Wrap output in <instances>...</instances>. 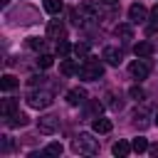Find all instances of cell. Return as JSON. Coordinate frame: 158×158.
I'll list each match as a JSON object with an SVG mask.
<instances>
[{
    "label": "cell",
    "mask_w": 158,
    "mask_h": 158,
    "mask_svg": "<svg viewBox=\"0 0 158 158\" xmlns=\"http://www.w3.org/2000/svg\"><path fill=\"white\" fill-rule=\"evenodd\" d=\"M44 10L49 15H59L62 12V0H44Z\"/></svg>",
    "instance_id": "16"
},
{
    "label": "cell",
    "mask_w": 158,
    "mask_h": 158,
    "mask_svg": "<svg viewBox=\"0 0 158 158\" xmlns=\"http://www.w3.org/2000/svg\"><path fill=\"white\" fill-rule=\"evenodd\" d=\"M146 17H148V10H146L143 5H138V2H136V5H131V7H128V20H131V22H143Z\"/></svg>",
    "instance_id": "8"
},
{
    "label": "cell",
    "mask_w": 158,
    "mask_h": 158,
    "mask_svg": "<svg viewBox=\"0 0 158 158\" xmlns=\"http://www.w3.org/2000/svg\"><path fill=\"white\" fill-rule=\"evenodd\" d=\"M17 84H20V81H17V79H15L12 74H5V77L0 79V89H2V91H12V89H15Z\"/></svg>",
    "instance_id": "15"
},
{
    "label": "cell",
    "mask_w": 158,
    "mask_h": 158,
    "mask_svg": "<svg viewBox=\"0 0 158 158\" xmlns=\"http://www.w3.org/2000/svg\"><path fill=\"white\" fill-rule=\"evenodd\" d=\"M131 148H133L136 153H143V151H148V141L138 136V138H133V141H131Z\"/></svg>",
    "instance_id": "18"
},
{
    "label": "cell",
    "mask_w": 158,
    "mask_h": 158,
    "mask_svg": "<svg viewBox=\"0 0 158 158\" xmlns=\"http://www.w3.org/2000/svg\"><path fill=\"white\" fill-rule=\"evenodd\" d=\"M104 2H106V5H116L118 0H104Z\"/></svg>",
    "instance_id": "30"
},
{
    "label": "cell",
    "mask_w": 158,
    "mask_h": 158,
    "mask_svg": "<svg viewBox=\"0 0 158 158\" xmlns=\"http://www.w3.org/2000/svg\"><path fill=\"white\" fill-rule=\"evenodd\" d=\"M37 128H40V133H57L59 131V116H54V114H47V116H40L37 118Z\"/></svg>",
    "instance_id": "4"
},
{
    "label": "cell",
    "mask_w": 158,
    "mask_h": 158,
    "mask_svg": "<svg viewBox=\"0 0 158 158\" xmlns=\"http://www.w3.org/2000/svg\"><path fill=\"white\" fill-rule=\"evenodd\" d=\"M156 126H158V114H156Z\"/></svg>",
    "instance_id": "32"
},
{
    "label": "cell",
    "mask_w": 158,
    "mask_h": 158,
    "mask_svg": "<svg viewBox=\"0 0 158 158\" xmlns=\"http://www.w3.org/2000/svg\"><path fill=\"white\" fill-rule=\"evenodd\" d=\"M151 22H153V25H158V5L151 10Z\"/></svg>",
    "instance_id": "28"
},
{
    "label": "cell",
    "mask_w": 158,
    "mask_h": 158,
    "mask_svg": "<svg viewBox=\"0 0 158 158\" xmlns=\"http://www.w3.org/2000/svg\"><path fill=\"white\" fill-rule=\"evenodd\" d=\"M0 5H7V0H0Z\"/></svg>",
    "instance_id": "31"
},
{
    "label": "cell",
    "mask_w": 158,
    "mask_h": 158,
    "mask_svg": "<svg viewBox=\"0 0 158 158\" xmlns=\"http://www.w3.org/2000/svg\"><path fill=\"white\" fill-rule=\"evenodd\" d=\"M47 37L49 40H62L64 37V22L62 20H52L47 25Z\"/></svg>",
    "instance_id": "7"
},
{
    "label": "cell",
    "mask_w": 158,
    "mask_h": 158,
    "mask_svg": "<svg viewBox=\"0 0 158 158\" xmlns=\"http://www.w3.org/2000/svg\"><path fill=\"white\" fill-rule=\"evenodd\" d=\"M62 151H64L62 143H49V146L42 151V156H62Z\"/></svg>",
    "instance_id": "19"
},
{
    "label": "cell",
    "mask_w": 158,
    "mask_h": 158,
    "mask_svg": "<svg viewBox=\"0 0 158 158\" xmlns=\"http://www.w3.org/2000/svg\"><path fill=\"white\" fill-rule=\"evenodd\" d=\"M69 49H72V44L67 40H57V54H67Z\"/></svg>",
    "instance_id": "25"
},
{
    "label": "cell",
    "mask_w": 158,
    "mask_h": 158,
    "mask_svg": "<svg viewBox=\"0 0 158 158\" xmlns=\"http://www.w3.org/2000/svg\"><path fill=\"white\" fill-rule=\"evenodd\" d=\"M59 69H62V74H64V77H69V74H77V69H79V67H77L72 59H64V62L59 64Z\"/></svg>",
    "instance_id": "17"
},
{
    "label": "cell",
    "mask_w": 158,
    "mask_h": 158,
    "mask_svg": "<svg viewBox=\"0 0 158 158\" xmlns=\"http://www.w3.org/2000/svg\"><path fill=\"white\" fill-rule=\"evenodd\" d=\"M128 72H131V77H133V79H146V77H148V72H151V64H148V59H146V57H141V59L131 62Z\"/></svg>",
    "instance_id": "5"
},
{
    "label": "cell",
    "mask_w": 158,
    "mask_h": 158,
    "mask_svg": "<svg viewBox=\"0 0 158 158\" xmlns=\"http://www.w3.org/2000/svg\"><path fill=\"white\" fill-rule=\"evenodd\" d=\"M116 35L123 37V40H131L133 37V30H131V25H116Z\"/></svg>",
    "instance_id": "20"
},
{
    "label": "cell",
    "mask_w": 158,
    "mask_h": 158,
    "mask_svg": "<svg viewBox=\"0 0 158 158\" xmlns=\"http://www.w3.org/2000/svg\"><path fill=\"white\" fill-rule=\"evenodd\" d=\"M133 148H131V143H126V141H116L114 146H111V153L114 156H118V158H123V156H128Z\"/></svg>",
    "instance_id": "11"
},
{
    "label": "cell",
    "mask_w": 158,
    "mask_h": 158,
    "mask_svg": "<svg viewBox=\"0 0 158 158\" xmlns=\"http://www.w3.org/2000/svg\"><path fill=\"white\" fill-rule=\"evenodd\" d=\"M72 148L77 151V153H89V156H94V153H99V141L91 136V133H79L74 141H72Z\"/></svg>",
    "instance_id": "2"
},
{
    "label": "cell",
    "mask_w": 158,
    "mask_h": 158,
    "mask_svg": "<svg viewBox=\"0 0 158 158\" xmlns=\"http://www.w3.org/2000/svg\"><path fill=\"white\" fill-rule=\"evenodd\" d=\"M67 101H69L72 106H79V104L86 101V91L79 89V86H77V89H69V91H67Z\"/></svg>",
    "instance_id": "9"
},
{
    "label": "cell",
    "mask_w": 158,
    "mask_h": 158,
    "mask_svg": "<svg viewBox=\"0 0 158 158\" xmlns=\"http://www.w3.org/2000/svg\"><path fill=\"white\" fill-rule=\"evenodd\" d=\"M17 111V101L15 99H2V106H0V114L7 118V116H12Z\"/></svg>",
    "instance_id": "13"
},
{
    "label": "cell",
    "mask_w": 158,
    "mask_h": 158,
    "mask_svg": "<svg viewBox=\"0 0 158 158\" xmlns=\"http://www.w3.org/2000/svg\"><path fill=\"white\" fill-rule=\"evenodd\" d=\"M72 52H74L77 57H89V44H84V42H81V44H74Z\"/></svg>",
    "instance_id": "22"
},
{
    "label": "cell",
    "mask_w": 158,
    "mask_h": 158,
    "mask_svg": "<svg viewBox=\"0 0 158 158\" xmlns=\"http://www.w3.org/2000/svg\"><path fill=\"white\" fill-rule=\"evenodd\" d=\"M148 153H151V156H158V143H153V146H148Z\"/></svg>",
    "instance_id": "29"
},
{
    "label": "cell",
    "mask_w": 158,
    "mask_h": 158,
    "mask_svg": "<svg viewBox=\"0 0 158 158\" xmlns=\"http://www.w3.org/2000/svg\"><path fill=\"white\" fill-rule=\"evenodd\" d=\"M79 79H86V81H94L104 74V64L96 59V57H84V64L77 69Z\"/></svg>",
    "instance_id": "1"
},
{
    "label": "cell",
    "mask_w": 158,
    "mask_h": 158,
    "mask_svg": "<svg viewBox=\"0 0 158 158\" xmlns=\"http://www.w3.org/2000/svg\"><path fill=\"white\" fill-rule=\"evenodd\" d=\"M111 121L109 118H104V116H94V121H91V128L96 131V133H109L111 131Z\"/></svg>",
    "instance_id": "10"
},
{
    "label": "cell",
    "mask_w": 158,
    "mask_h": 158,
    "mask_svg": "<svg viewBox=\"0 0 158 158\" xmlns=\"http://www.w3.org/2000/svg\"><path fill=\"white\" fill-rule=\"evenodd\" d=\"M52 101H54V99H52L49 91H30V94H27V104H30L32 109H47Z\"/></svg>",
    "instance_id": "3"
},
{
    "label": "cell",
    "mask_w": 158,
    "mask_h": 158,
    "mask_svg": "<svg viewBox=\"0 0 158 158\" xmlns=\"http://www.w3.org/2000/svg\"><path fill=\"white\" fill-rule=\"evenodd\" d=\"M101 59H106V64H111V67H118L121 59H123V54H121V49H116V47H104Z\"/></svg>",
    "instance_id": "6"
},
{
    "label": "cell",
    "mask_w": 158,
    "mask_h": 158,
    "mask_svg": "<svg viewBox=\"0 0 158 158\" xmlns=\"http://www.w3.org/2000/svg\"><path fill=\"white\" fill-rule=\"evenodd\" d=\"M133 52H136V57H151L153 54V44L151 42H138L133 47Z\"/></svg>",
    "instance_id": "14"
},
{
    "label": "cell",
    "mask_w": 158,
    "mask_h": 158,
    "mask_svg": "<svg viewBox=\"0 0 158 158\" xmlns=\"http://www.w3.org/2000/svg\"><path fill=\"white\" fill-rule=\"evenodd\" d=\"M12 151V141L10 136H2V146H0V153H10Z\"/></svg>",
    "instance_id": "26"
},
{
    "label": "cell",
    "mask_w": 158,
    "mask_h": 158,
    "mask_svg": "<svg viewBox=\"0 0 158 158\" xmlns=\"http://www.w3.org/2000/svg\"><path fill=\"white\" fill-rule=\"evenodd\" d=\"M52 64H54V57H52V54H40V57H37V67L49 69Z\"/></svg>",
    "instance_id": "21"
},
{
    "label": "cell",
    "mask_w": 158,
    "mask_h": 158,
    "mask_svg": "<svg viewBox=\"0 0 158 158\" xmlns=\"http://www.w3.org/2000/svg\"><path fill=\"white\" fill-rule=\"evenodd\" d=\"M44 79H47V77H42V74H32V77H30V86H37V84H42Z\"/></svg>",
    "instance_id": "27"
},
{
    "label": "cell",
    "mask_w": 158,
    "mask_h": 158,
    "mask_svg": "<svg viewBox=\"0 0 158 158\" xmlns=\"http://www.w3.org/2000/svg\"><path fill=\"white\" fill-rule=\"evenodd\" d=\"M27 47H30V49H42V47H44V40H40V37H27Z\"/></svg>",
    "instance_id": "24"
},
{
    "label": "cell",
    "mask_w": 158,
    "mask_h": 158,
    "mask_svg": "<svg viewBox=\"0 0 158 158\" xmlns=\"http://www.w3.org/2000/svg\"><path fill=\"white\" fill-rule=\"evenodd\" d=\"M27 123H30V118L22 111H15L12 116H7V126H27Z\"/></svg>",
    "instance_id": "12"
},
{
    "label": "cell",
    "mask_w": 158,
    "mask_h": 158,
    "mask_svg": "<svg viewBox=\"0 0 158 158\" xmlns=\"http://www.w3.org/2000/svg\"><path fill=\"white\" fill-rule=\"evenodd\" d=\"M128 96H131V99H136V101H143V99H146V94H143V89H141V86H131V89H128Z\"/></svg>",
    "instance_id": "23"
}]
</instances>
